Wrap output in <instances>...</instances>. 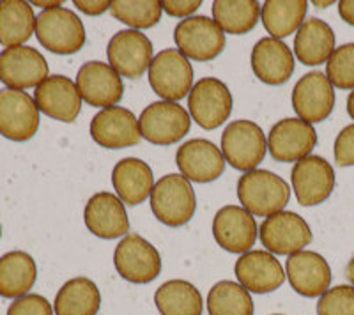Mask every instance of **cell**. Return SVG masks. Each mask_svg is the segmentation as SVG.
Instances as JSON below:
<instances>
[{
    "instance_id": "cell-1",
    "label": "cell",
    "mask_w": 354,
    "mask_h": 315,
    "mask_svg": "<svg viewBox=\"0 0 354 315\" xmlns=\"http://www.w3.org/2000/svg\"><path fill=\"white\" fill-rule=\"evenodd\" d=\"M238 198L250 214L271 216L289 204L290 186L270 170L245 172L238 181Z\"/></svg>"
},
{
    "instance_id": "cell-2",
    "label": "cell",
    "mask_w": 354,
    "mask_h": 315,
    "mask_svg": "<svg viewBox=\"0 0 354 315\" xmlns=\"http://www.w3.org/2000/svg\"><path fill=\"white\" fill-rule=\"evenodd\" d=\"M149 198L154 216L169 227L186 225L197 209L194 186L179 174L163 175L154 184Z\"/></svg>"
},
{
    "instance_id": "cell-3",
    "label": "cell",
    "mask_w": 354,
    "mask_h": 315,
    "mask_svg": "<svg viewBox=\"0 0 354 315\" xmlns=\"http://www.w3.org/2000/svg\"><path fill=\"white\" fill-rule=\"evenodd\" d=\"M36 37L44 48L59 55H71L85 45V27L68 8L41 11L36 18Z\"/></svg>"
},
{
    "instance_id": "cell-4",
    "label": "cell",
    "mask_w": 354,
    "mask_h": 315,
    "mask_svg": "<svg viewBox=\"0 0 354 315\" xmlns=\"http://www.w3.org/2000/svg\"><path fill=\"white\" fill-rule=\"evenodd\" d=\"M268 140L264 131L254 121L230 122L221 133V154L230 166L241 172H252L264 160Z\"/></svg>"
},
{
    "instance_id": "cell-5",
    "label": "cell",
    "mask_w": 354,
    "mask_h": 315,
    "mask_svg": "<svg viewBox=\"0 0 354 315\" xmlns=\"http://www.w3.org/2000/svg\"><path fill=\"white\" fill-rule=\"evenodd\" d=\"M149 84L163 102L177 103L194 89V68L179 50H161L149 66Z\"/></svg>"
},
{
    "instance_id": "cell-6",
    "label": "cell",
    "mask_w": 354,
    "mask_h": 315,
    "mask_svg": "<svg viewBox=\"0 0 354 315\" xmlns=\"http://www.w3.org/2000/svg\"><path fill=\"white\" fill-rule=\"evenodd\" d=\"M177 50L192 61H213L225 48V34L213 18L189 17L177 23L174 30Z\"/></svg>"
},
{
    "instance_id": "cell-7",
    "label": "cell",
    "mask_w": 354,
    "mask_h": 315,
    "mask_svg": "<svg viewBox=\"0 0 354 315\" xmlns=\"http://www.w3.org/2000/svg\"><path fill=\"white\" fill-rule=\"evenodd\" d=\"M138 124L142 138L154 146H172L188 133L192 117L179 103L161 99L145 106L138 117Z\"/></svg>"
},
{
    "instance_id": "cell-8",
    "label": "cell",
    "mask_w": 354,
    "mask_h": 315,
    "mask_svg": "<svg viewBox=\"0 0 354 315\" xmlns=\"http://www.w3.org/2000/svg\"><path fill=\"white\" fill-rule=\"evenodd\" d=\"M113 266L126 282L149 283L161 273V257L147 239L128 234L113 251Z\"/></svg>"
},
{
    "instance_id": "cell-9",
    "label": "cell",
    "mask_w": 354,
    "mask_h": 315,
    "mask_svg": "<svg viewBox=\"0 0 354 315\" xmlns=\"http://www.w3.org/2000/svg\"><path fill=\"white\" fill-rule=\"evenodd\" d=\"M232 94L218 78H202L188 94L189 117L204 130H216L232 113Z\"/></svg>"
},
{
    "instance_id": "cell-10",
    "label": "cell",
    "mask_w": 354,
    "mask_h": 315,
    "mask_svg": "<svg viewBox=\"0 0 354 315\" xmlns=\"http://www.w3.org/2000/svg\"><path fill=\"white\" fill-rule=\"evenodd\" d=\"M262 247L274 255H294L312 242L310 225L292 211L271 214L259 229Z\"/></svg>"
},
{
    "instance_id": "cell-11",
    "label": "cell",
    "mask_w": 354,
    "mask_h": 315,
    "mask_svg": "<svg viewBox=\"0 0 354 315\" xmlns=\"http://www.w3.org/2000/svg\"><path fill=\"white\" fill-rule=\"evenodd\" d=\"M48 62L32 46H15L0 52V82L6 89H30L50 77Z\"/></svg>"
},
{
    "instance_id": "cell-12",
    "label": "cell",
    "mask_w": 354,
    "mask_h": 315,
    "mask_svg": "<svg viewBox=\"0 0 354 315\" xmlns=\"http://www.w3.org/2000/svg\"><path fill=\"white\" fill-rule=\"evenodd\" d=\"M39 108L25 90H0V135L12 142H27L37 133Z\"/></svg>"
},
{
    "instance_id": "cell-13",
    "label": "cell",
    "mask_w": 354,
    "mask_h": 315,
    "mask_svg": "<svg viewBox=\"0 0 354 315\" xmlns=\"http://www.w3.org/2000/svg\"><path fill=\"white\" fill-rule=\"evenodd\" d=\"M292 190L298 202L305 207L319 206L330 198L335 188V170L322 156H310L299 160L290 172Z\"/></svg>"
},
{
    "instance_id": "cell-14",
    "label": "cell",
    "mask_w": 354,
    "mask_h": 315,
    "mask_svg": "<svg viewBox=\"0 0 354 315\" xmlns=\"http://www.w3.org/2000/svg\"><path fill=\"white\" fill-rule=\"evenodd\" d=\"M317 146V131L298 117L278 121L268 135V149L274 162L290 163L310 156Z\"/></svg>"
},
{
    "instance_id": "cell-15",
    "label": "cell",
    "mask_w": 354,
    "mask_h": 315,
    "mask_svg": "<svg viewBox=\"0 0 354 315\" xmlns=\"http://www.w3.org/2000/svg\"><path fill=\"white\" fill-rule=\"evenodd\" d=\"M292 108L298 119L314 124L322 122L335 108V89L321 71L303 75L292 89Z\"/></svg>"
},
{
    "instance_id": "cell-16",
    "label": "cell",
    "mask_w": 354,
    "mask_h": 315,
    "mask_svg": "<svg viewBox=\"0 0 354 315\" xmlns=\"http://www.w3.org/2000/svg\"><path fill=\"white\" fill-rule=\"evenodd\" d=\"M91 137L105 149H126L142 140L140 124L131 110L110 106L96 113L91 121Z\"/></svg>"
},
{
    "instance_id": "cell-17",
    "label": "cell",
    "mask_w": 354,
    "mask_h": 315,
    "mask_svg": "<svg viewBox=\"0 0 354 315\" xmlns=\"http://www.w3.org/2000/svg\"><path fill=\"white\" fill-rule=\"evenodd\" d=\"M77 87L82 99L91 106L110 108L117 106L124 94V84L121 75L105 62H85L77 75Z\"/></svg>"
},
{
    "instance_id": "cell-18",
    "label": "cell",
    "mask_w": 354,
    "mask_h": 315,
    "mask_svg": "<svg viewBox=\"0 0 354 315\" xmlns=\"http://www.w3.org/2000/svg\"><path fill=\"white\" fill-rule=\"evenodd\" d=\"M109 62L117 73L126 78H138L153 62V43L140 30H119L106 48Z\"/></svg>"
},
{
    "instance_id": "cell-19",
    "label": "cell",
    "mask_w": 354,
    "mask_h": 315,
    "mask_svg": "<svg viewBox=\"0 0 354 315\" xmlns=\"http://www.w3.org/2000/svg\"><path fill=\"white\" fill-rule=\"evenodd\" d=\"M213 236L223 250L243 255L257 241L259 227L245 207L225 206L214 214Z\"/></svg>"
},
{
    "instance_id": "cell-20",
    "label": "cell",
    "mask_w": 354,
    "mask_h": 315,
    "mask_svg": "<svg viewBox=\"0 0 354 315\" xmlns=\"http://www.w3.org/2000/svg\"><path fill=\"white\" fill-rule=\"evenodd\" d=\"M236 276L239 285L248 292L268 294L280 289L286 282V271L273 254L264 250H250L236 260Z\"/></svg>"
},
{
    "instance_id": "cell-21",
    "label": "cell",
    "mask_w": 354,
    "mask_h": 315,
    "mask_svg": "<svg viewBox=\"0 0 354 315\" xmlns=\"http://www.w3.org/2000/svg\"><path fill=\"white\" fill-rule=\"evenodd\" d=\"M39 112L61 122H73L82 110V96L77 84L64 75L48 77L34 90Z\"/></svg>"
},
{
    "instance_id": "cell-22",
    "label": "cell",
    "mask_w": 354,
    "mask_h": 315,
    "mask_svg": "<svg viewBox=\"0 0 354 315\" xmlns=\"http://www.w3.org/2000/svg\"><path fill=\"white\" fill-rule=\"evenodd\" d=\"M286 276L290 287L305 298L322 296L331 285V267L321 254L301 250L289 255L286 262Z\"/></svg>"
},
{
    "instance_id": "cell-23",
    "label": "cell",
    "mask_w": 354,
    "mask_h": 315,
    "mask_svg": "<svg viewBox=\"0 0 354 315\" xmlns=\"http://www.w3.org/2000/svg\"><path fill=\"white\" fill-rule=\"evenodd\" d=\"M176 163L188 181L211 182L223 174L227 162L213 142L194 138L177 149Z\"/></svg>"
},
{
    "instance_id": "cell-24",
    "label": "cell",
    "mask_w": 354,
    "mask_h": 315,
    "mask_svg": "<svg viewBox=\"0 0 354 315\" xmlns=\"http://www.w3.org/2000/svg\"><path fill=\"white\" fill-rule=\"evenodd\" d=\"M84 220L88 232L101 239H117L128 236L129 220L124 202L117 195L101 191L85 204Z\"/></svg>"
},
{
    "instance_id": "cell-25",
    "label": "cell",
    "mask_w": 354,
    "mask_h": 315,
    "mask_svg": "<svg viewBox=\"0 0 354 315\" xmlns=\"http://www.w3.org/2000/svg\"><path fill=\"white\" fill-rule=\"evenodd\" d=\"M252 69L268 85H283L294 73V55L282 39L262 37L252 50Z\"/></svg>"
},
{
    "instance_id": "cell-26",
    "label": "cell",
    "mask_w": 354,
    "mask_h": 315,
    "mask_svg": "<svg viewBox=\"0 0 354 315\" xmlns=\"http://www.w3.org/2000/svg\"><path fill=\"white\" fill-rule=\"evenodd\" d=\"M112 184L122 202L128 206H138L151 197L156 182L147 163L138 158H124L113 166Z\"/></svg>"
},
{
    "instance_id": "cell-27",
    "label": "cell",
    "mask_w": 354,
    "mask_h": 315,
    "mask_svg": "<svg viewBox=\"0 0 354 315\" xmlns=\"http://www.w3.org/2000/svg\"><path fill=\"white\" fill-rule=\"evenodd\" d=\"M335 52V32L326 21L308 18L303 21L294 37V53L305 66L328 62Z\"/></svg>"
},
{
    "instance_id": "cell-28",
    "label": "cell",
    "mask_w": 354,
    "mask_h": 315,
    "mask_svg": "<svg viewBox=\"0 0 354 315\" xmlns=\"http://www.w3.org/2000/svg\"><path fill=\"white\" fill-rule=\"evenodd\" d=\"M37 278V267L27 251H8L0 257V296L18 299L28 294Z\"/></svg>"
},
{
    "instance_id": "cell-29",
    "label": "cell",
    "mask_w": 354,
    "mask_h": 315,
    "mask_svg": "<svg viewBox=\"0 0 354 315\" xmlns=\"http://www.w3.org/2000/svg\"><path fill=\"white\" fill-rule=\"evenodd\" d=\"M36 15L24 0L0 2V45L6 48L24 46L36 32Z\"/></svg>"
},
{
    "instance_id": "cell-30",
    "label": "cell",
    "mask_w": 354,
    "mask_h": 315,
    "mask_svg": "<svg viewBox=\"0 0 354 315\" xmlns=\"http://www.w3.org/2000/svg\"><path fill=\"white\" fill-rule=\"evenodd\" d=\"M101 294L93 280L78 276L71 278L59 289L53 301L55 315H97Z\"/></svg>"
},
{
    "instance_id": "cell-31",
    "label": "cell",
    "mask_w": 354,
    "mask_h": 315,
    "mask_svg": "<svg viewBox=\"0 0 354 315\" xmlns=\"http://www.w3.org/2000/svg\"><path fill=\"white\" fill-rule=\"evenodd\" d=\"M306 0H268L261 6V20L264 28L274 39H283L298 32L305 21Z\"/></svg>"
},
{
    "instance_id": "cell-32",
    "label": "cell",
    "mask_w": 354,
    "mask_h": 315,
    "mask_svg": "<svg viewBox=\"0 0 354 315\" xmlns=\"http://www.w3.org/2000/svg\"><path fill=\"white\" fill-rule=\"evenodd\" d=\"M154 305L161 315H202L204 301L194 283L169 280L154 294Z\"/></svg>"
},
{
    "instance_id": "cell-33",
    "label": "cell",
    "mask_w": 354,
    "mask_h": 315,
    "mask_svg": "<svg viewBox=\"0 0 354 315\" xmlns=\"http://www.w3.org/2000/svg\"><path fill=\"white\" fill-rule=\"evenodd\" d=\"M261 17L257 0H216L213 2V20L223 32L248 34L254 30Z\"/></svg>"
},
{
    "instance_id": "cell-34",
    "label": "cell",
    "mask_w": 354,
    "mask_h": 315,
    "mask_svg": "<svg viewBox=\"0 0 354 315\" xmlns=\"http://www.w3.org/2000/svg\"><path fill=\"white\" fill-rule=\"evenodd\" d=\"M254 299L243 285L230 280L214 283L207 294L209 315H254Z\"/></svg>"
},
{
    "instance_id": "cell-35",
    "label": "cell",
    "mask_w": 354,
    "mask_h": 315,
    "mask_svg": "<svg viewBox=\"0 0 354 315\" xmlns=\"http://www.w3.org/2000/svg\"><path fill=\"white\" fill-rule=\"evenodd\" d=\"M113 18L131 27L151 28L161 20V2L158 0H113L110 6Z\"/></svg>"
},
{
    "instance_id": "cell-36",
    "label": "cell",
    "mask_w": 354,
    "mask_h": 315,
    "mask_svg": "<svg viewBox=\"0 0 354 315\" xmlns=\"http://www.w3.org/2000/svg\"><path fill=\"white\" fill-rule=\"evenodd\" d=\"M326 77L337 89H354V43L335 48L326 62Z\"/></svg>"
},
{
    "instance_id": "cell-37",
    "label": "cell",
    "mask_w": 354,
    "mask_h": 315,
    "mask_svg": "<svg viewBox=\"0 0 354 315\" xmlns=\"http://www.w3.org/2000/svg\"><path fill=\"white\" fill-rule=\"evenodd\" d=\"M317 315H354V287L337 285L319 298Z\"/></svg>"
},
{
    "instance_id": "cell-38",
    "label": "cell",
    "mask_w": 354,
    "mask_h": 315,
    "mask_svg": "<svg viewBox=\"0 0 354 315\" xmlns=\"http://www.w3.org/2000/svg\"><path fill=\"white\" fill-rule=\"evenodd\" d=\"M52 305L41 294H25L15 299L8 308V315H53Z\"/></svg>"
},
{
    "instance_id": "cell-39",
    "label": "cell",
    "mask_w": 354,
    "mask_h": 315,
    "mask_svg": "<svg viewBox=\"0 0 354 315\" xmlns=\"http://www.w3.org/2000/svg\"><path fill=\"white\" fill-rule=\"evenodd\" d=\"M335 162L340 166L354 165V124L346 126L340 133L337 135L333 147Z\"/></svg>"
},
{
    "instance_id": "cell-40",
    "label": "cell",
    "mask_w": 354,
    "mask_h": 315,
    "mask_svg": "<svg viewBox=\"0 0 354 315\" xmlns=\"http://www.w3.org/2000/svg\"><path fill=\"white\" fill-rule=\"evenodd\" d=\"M201 6V0H165V2H161V9L176 18H189Z\"/></svg>"
},
{
    "instance_id": "cell-41",
    "label": "cell",
    "mask_w": 354,
    "mask_h": 315,
    "mask_svg": "<svg viewBox=\"0 0 354 315\" xmlns=\"http://www.w3.org/2000/svg\"><path fill=\"white\" fill-rule=\"evenodd\" d=\"M75 6H77L78 11L85 12L88 17H97V15H103L106 9H110L112 2H106V0H75Z\"/></svg>"
},
{
    "instance_id": "cell-42",
    "label": "cell",
    "mask_w": 354,
    "mask_h": 315,
    "mask_svg": "<svg viewBox=\"0 0 354 315\" xmlns=\"http://www.w3.org/2000/svg\"><path fill=\"white\" fill-rule=\"evenodd\" d=\"M338 12L346 23L354 25V0H342L338 2Z\"/></svg>"
},
{
    "instance_id": "cell-43",
    "label": "cell",
    "mask_w": 354,
    "mask_h": 315,
    "mask_svg": "<svg viewBox=\"0 0 354 315\" xmlns=\"http://www.w3.org/2000/svg\"><path fill=\"white\" fill-rule=\"evenodd\" d=\"M30 6H39L43 11L46 9H55V8H62V2H32Z\"/></svg>"
},
{
    "instance_id": "cell-44",
    "label": "cell",
    "mask_w": 354,
    "mask_h": 315,
    "mask_svg": "<svg viewBox=\"0 0 354 315\" xmlns=\"http://www.w3.org/2000/svg\"><path fill=\"white\" fill-rule=\"evenodd\" d=\"M346 276H347V280H349V282H351V285H353V287H354V257L349 260V264H347Z\"/></svg>"
},
{
    "instance_id": "cell-45",
    "label": "cell",
    "mask_w": 354,
    "mask_h": 315,
    "mask_svg": "<svg viewBox=\"0 0 354 315\" xmlns=\"http://www.w3.org/2000/svg\"><path fill=\"white\" fill-rule=\"evenodd\" d=\"M347 113H349L351 119H354V89L351 90L349 97H347Z\"/></svg>"
},
{
    "instance_id": "cell-46",
    "label": "cell",
    "mask_w": 354,
    "mask_h": 315,
    "mask_svg": "<svg viewBox=\"0 0 354 315\" xmlns=\"http://www.w3.org/2000/svg\"><path fill=\"white\" fill-rule=\"evenodd\" d=\"M333 2H314V6H317V8H328V6H331Z\"/></svg>"
},
{
    "instance_id": "cell-47",
    "label": "cell",
    "mask_w": 354,
    "mask_h": 315,
    "mask_svg": "<svg viewBox=\"0 0 354 315\" xmlns=\"http://www.w3.org/2000/svg\"><path fill=\"white\" fill-rule=\"evenodd\" d=\"M0 238H2V225H0Z\"/></svg>"
},
{
    "instance_id": "cell-48",
    "label": "cell",
    "mask_w": 354,
    "mask_h": 315,
    "mask_svg": "<svg viewBox=\"0 0 354 315\" xmlns=\"http://www.w3.org/2000/svg\"><path fill=\"white\" fill-rule=\"evenodd\" d=\"M271 315H283V314H271Z\"/></svg>"
}]
</instances>
